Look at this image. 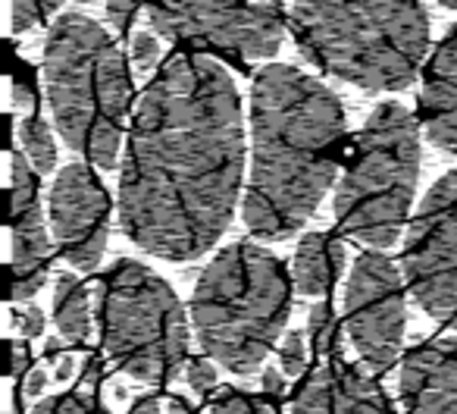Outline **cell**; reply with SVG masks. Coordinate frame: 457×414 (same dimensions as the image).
Segmentation results:
<instances>
[{
	"instance_id": "obj_1",
	"label": "cell",
	"mask_w": 457,
	"mask_h": 414,
	"mask_svg": "<svg viewBox=\"0 0 457 414\" xmlns=\"http://www.w3.org/2000/svg\"><path fill=\"white\" fill-rule=\"evenodd\" d=\"M242 182L236 79L207 54H176L135 101L116 204L122 232L154 258L195 261L228 230Z\"/></svg>"
},
{
	"instance_id": "obj_2",
	"label": "cell",
	"mask_w": 457,
	"mask_h": 414,
	"mask_svg": "<svg viewBox=\"0 0 457 414\" xmlns=\"http://www.w3.org/2000/svg\"><path fill=\"white\" fill-rule=\"evenodd\" d=\"M345 107L326 82L270 63L251 89V182L242 217L257 239H292L338 185Z\"/></svg>"
},
{
	"instance_id": "obj_3",
	"label": "cell",
	"mask_w": 457,
	"mask_h": 414,
	"mask_svg": "<svg viewBox=\"0 0 457 414\" xmlns=\"http://www.w3.org/2000/svg\"><path fill=\"white\" fill-rule=\"evenodd\" d=\"M288 32L307 63L363 91H404L429 51V13L401 0H301Z\"/></svg>"
},
{
	"instance_id": "obj_4",
	"label": "cell",
	"mask_w": 457,
	"mask_h": 414,
	"mask_svg": "<svg viewBox=\"0 0 457 414\" xmlns=\"http://www.w3.org/2000/svg\"><path fill=\"white\" fill-rule=\"evenodd\" d=\"M41 72L54 126L66 145L101 170H116L135 91L110 32L85 13H60L47 32Z\"/></svg>"
},
{
	"instance_id": "obj_5",
	"label": "cell",
	"mask_w": 457,
	"mask_h": 414,
	"mask_svg": "<svg viewBox=\"0 0 457 414\" xmlns=\"http://www.w3.org/2000/svg\"><path fill=\"white\" fill-rule=\"evenodd\" d=\"M292 274L254 242L222 249L191 292L188 317L207 358L232 374H254L292 314Z\"/></svg>"
},
{
	"instance_id": "obj_6",
	"label": "cell",
	"mask_w": 457,
	"mask_h": 414,
	"mask_svg": "<svg viewBox=\"0 0 457 414\" xmlns=\"http://www.w3.org/2000/svg\"><path fill=\"white\" fill-rule=\"evenodd\" d=\"M420 120L398 101L370 114L351 145L332 211L345 236L370 251L392 249L411 224L420 179Z\"/></svg>"
},
{
	"instance_id": "obj_7",
	"label": "cell",
	"mask_w": 457,
	"mask_h": 414,
	"mask_svg": "<svg viewBox=\"0 0 457 414\" xmlns=\"http://www.w3.org/2000/svg\"><path fill=\"white\" fill-rule=\"evenodd\" d=\"M101 342L116 370L166 383L188 364V314L172 286L141 261L122 258L95 289Z\"/></svg>"
},
{
	"instance_id": "obj_8",
	"label": "cell",
	"mask_w": 457,
	"mask_h": 414,
	"mask_svg": "<svg viewBox=\"0 0 457 414\" xmlns=\"http://www.w3.org/2000/svg\"><path fill=\"white\" fill-rule=\"evenodd\" d=\"M145 16L170 45L188 47L191 54H226L238 63L276 57L288 32L282 4H151Z\"/></svg>"
},
{
	"instance_id": "obj_9",
	"label": "cell",
	"mask_w": 457,
	"mask_h": 414,
	"mask_svg": "<svg viewBox=\"0 0 457 414\" xmlns=\"http://www.w3.org/2000/svg\"><path fill=\"white\" fill-rule=\"evenodd\" d=\"M404 283L432 320L457 333V170L438 176L407 224Z\"/></svg>"
},
{
	"instance_id": "obj_10",
	"label": "cell",
	"mask_w": 457,
	"mask_h": 414,
	"mask_svg": "<svg viewBox=\"0 0 457 414\" xmlns=\"http://www.w3.org/2000/svg\"><path fill=\"white\" fill-rule=\"evenodd\" d=\"M407 295L398 267L379 251L357 255L345 283V330L373 374H386L401 355Z\"/></svg>"
},
{
	"instance_id": "obj_11",
	"label": "cell",
	"mask_w": 457,
	"mask_h": 414,
	"mask_svg": "<svg viewBox=\"0 0 457 414\" xmlns=\"http://www.w3.org/2000/svg\"><path fill=\"white\" fill-rule=\"evenodd\" d=\"M110 195L97 182L95 170L82 160L63 166L51 185L47 217L51 236L66 264L76 270H95L110 239Z\"/></svg>"
},
{
	"instance_id": "obj_12",
	"label": "cell",
	"mask_w": 457,
	"mask_h": 414,
	"mask_svg": "<svg viewBox=\"0 0 457 414\" xmlns=\"http://www.w3.org/2000/svg\"><path fill=\"white\" fill-rule=\"evenodd\" d=\"M292 414H398L386 389L345 361H323L307 370L292 401Z\"/></svg>"
},
{
	"instance_id": "obj_13",
	"label": "cell",
	"mask_w": 457,
	"mask_h": 414,
	"mask_svg": "<svg viewBox=\"0 0 457 414\" xmlns=\"http://www.w3.org/2000/svg\"><path fill=\"white\" fill-rule=\"evenodd\" d=\"M404 414H457V336L407 351L398 374Z\"/></svg>"
},
{
	"instance_id": "obj_14",
	"label": "cell",
	"mask_w": 457,
	"mask_h": 414,
	"mask_svg": "<svg viewBox=\"0 0 457 414\" xmlns=\"http://www.w3.org/2000/svg\"><path fill=\"white\" fill-rule=\"evenodd\" d=\"M420 129L438 151L457 157V26L432 51L423 70Z\"/></svg>"
},
{
	"instance_id": "obj_15",
	"label": "cell",
	"mask_w": 457,
	"mask_h": 414,
	"mask_svg": "<svg viewBox=\"0 0 457 414\" xmlns=\"http://www.w3.org/2000/svg\"><path fill=\"white\" fill-rule=\"evenodd\" d=\"M10 242H13L10 301H29L45 289L47 267H51V236H47L41 204L26 207L20 214H10Z\"/></svg>"
},
{
	"instance_id": "obj_16",
	"label": "cell",
	"mask_w": 457,
	"mask_h": 414,
	"mask_svg": "<svg viewBox=\"0 0 457 414\" xmlns=\"http://www.w3.org/2000/svg\"><path fill=\"white\" fill-rule=\"evenodd\" d=\"M348 249L329 232H307L292 258V283L301 295H326L342 280Z\"/></svg>"
},
{
	"instance_id": "obj_17",
	"label": "cell",
	"mask_w": 457,
	"mask_h": 414,
	"mask_svg": "<svg viewBox=\"0 0 457 414\" xmlns=\"http://www.w3.org/2000/svg\"><path fill=\"white\" fill-rule=\"evenodd\" d=\"M54 324H57L60 339H66L70 345H85L95 333L88 289L72 274H60L54 283Z\"/></svg>"
},
{
	"instance_id": "obj_18",
	"label": "cell",
	"mask_w": 457,
	"mask_h": 414,
	"mask_svg": "<svg viewBox=\"0 0 457 414\" xmlns=\"http://www.w3.org/2000/svg\"><path fill=\"white\" fill-rule=\"evenodd\" d=\"M20 141L22 154L29 157V164L47 176V173L57 166V141H54V129L47 126L41 116H26L20 123Z\"/></svg>"
},
{
	"instance_id": "obj_19",
	"label": "cell",
	"mask_w": 457,
	"mask_h": 414,
	"mask_svg": "<svg viewBox=\"0 0 457 414\" xmlns=\"http://www.w3.org/2000/svg\"><path fill=\"white\" fill-rule=\"evenodd\" d=\"M307 336H311L313 355L326 358V361H336L338 349H342V333H338V317H336V311H332L329 301H320V305L311 308Z\"/></svg>"
},
{
	"instance_id": "obj_20",
	"label": "cell",
	"mask_w": 457,
	"mask_h": 414,
	"mask_svg": "<svg viewBox=\"0 0 457 414\" xmlns=\"http://www.w3.org/2000/svg\"><path fill=\"white\" fill-rule=\"evenodd\" d=\"M41 173L29 164L26 154L13 151L10 154V214H20L26 207H35L38 204V182Z\"/></svg>"
},
{
	"instance_id": "obj_21",
	"label": "cell",
	"mask_w": 457,
	"mask_h": 414,
	"mask_svg": "<svg viewBox=\"0 0 457 414\" xmlns=\"http://www.w3.org/2000/svg\"><path fill=\"white\" fill-rule=\"evenodd\" d=\"M210 414H279L273 399L245 389H220L210 401Z\"/></svg>"
},
{
	"instance_id": "obj_22",
	"label": "cell",
	"mask_w": 457,
	"mask_h": 414,
	"mask_svg": "<svg viewBox=\"0 0 457 414\" xmlns=\"http://www.w3.org/2000/svg\"><path fill=\"white\" fill-rule=\"evenodd\" d=\"M60 4H38V0H16L10 4V26L16 35H26L32 29L51 22V16L57 13Z\"/></svg>"
},
{
	"instance_id": "obj_23",
	"label": "cell",
	"mask_w": 457,
	"mask_h": 414,
	"mask_svg": "<svg viewBox=\"0 0 457 414\" xmlns=\"http://www.w3.org/2000/svg\"><path fill=\"white\" fill-rule=\"evenodd\" d=\"M32 414H110L91 393H66L57 399H47Z\"/></svg>"
},
{
	"instance_id": "obj_24",
	"label": "cell",
	"mask_w": 457,
	"mask_h": 414,
	"mask_svg": "<svg viewBox=\"0 0 457 414\" xmlns=\"http://www.w3.org/2000/svg\"><path fill=\"white\" fill-rule=\"evenodd\" d=\"M129 54H132V63L141 76H147L151 70L163 66L160 63V60H163V45H160V38L151 32V29H145V32H132V38H129Z\"/></svg>"
},
{
	"instance_id": "obj_25",
	"label": "cell",
	"mask_w": 457,
	"mask_h": 414,
	"mask_svg": "<svg viewBox=\"0 0 457 414\" xmlns=\"http://www.w3.org/2000/svg\"><path fill=\"white\" fill-rule=\"evenodd\" d=\"M279 368L286 376H301L307 370V342L301 333H286V336H282Z\"/></svg>"
},
{
	"instance_id": "obj_26",
	"label": "cell",
	"mask_w": 457,
	"mask_h": 414,
	"mask_svg": "<svg viewBox=\"0 0 457 414\" xmlns=\"http://www.w3.org/2000/svg\"><path fill=\"white\" fill-rule=\"evenodd\" d=\"M185 380H188L191 393L201 395V399H207L210 393H216V383H220V376H216V368L210 358H188V364H185Z\"/></svg>"
},
{
	"instance_id": "obj_27",
	"label": "cell",
	"mask_w": 457,
	"mask_h": 414,
	"mask_svg": "<svg viewBox=\"0 0 457 414\" xmlns=\"http://www.w3.org/2000/svg\"><path fill=\"white\" fill-rule=\"evenodd\" d=\"M104 10H107V22L120 35L132 32L135 20L145 13V7H141V4H120V0H110V4H104Z\"/></svg>"
},
{
	"instance_id": "obj_28",
	"label": "cell",
	"mask_w": 457,
	"mask_h": 414,
	"mask_svg": "<svg viewBox=\"0 0 457 414\" xmlns=\"http://www.w3.org/2000/svg\"><path fill=\"white\" fill-rule=\"evenodd\" d=\"M13 324H16V330H20L26 339H38L41 333H45L47 317H45V311H41V308L26 305V308H20V311L13 314Z\"/></svg>"
},
{
	"instance_id": "obj_29",
	"label": "cell",
	"mask_w": 457,
	"mask_h": 414,
	"mask_svg": "<svg viewBox=\"0 0 457 414\" xmlns=\"http://www.w3.org/2000/svg\"><path fill=\"white\" fill-rule=\"evenodd\" d=\"M35 101H38V95H35V82H32V70H20L13 76V107L26 110V114H32L35 110Z\"/></svg>"
},
{
	"instance_id": "obj_30",
	"label": "cell",
	"mask_w": 457,
	"mask_h": 414,
	"mask_svg": "<svg viewBox=\"0 0 457 414\" xmlns=\"http://www.w3.org/2000/svg\"><path fill=\"white\" fill-rule=\"evenodd\" d=\"M29 364H32V351H29V345L20 342V339H7V368H4V374H7L10 380H16V376L26 374Z\"/></svg>"
},
{
	"instance_id": "obj_31",
	"label": "cell",
	"mask_w": 457,
	"mask_h": 414,
	"mask_svg": "<svg viewBox=\"0 0 457 414\" xmlns=\"http://www.w3.org/2000/svg\"><path fill=\"white\" fill-rule=\"evenodd\" d=\"M51 368H54V380H57V383H70V380H72V374H76V368H79L76 351L66 349L63 355H60L57 361L51 364Z\"/></svg>"
},
{
	"instance_id": "obj_32",
	"label": "cell",
	"mask_w": 457,
	"mask_h": 414,
	"mask_svg": "<svg viewBox=\"0 0 457 414\" xmlns=\"http://www.w3.org/2000/svg\"><path fill=\"white\" fill-rule=\"evenodd\" d=\"M263 395L267 399H279V395H286V374L276 368H270L267 374H263Z\"/></svg>"
},
{
	"instance_id": "obj_33",
	"label": "cell",
	"mask_w": 457,
	"mask_h": 414,
	"mask_svg": "<svg viewBox=\"0 0 457 414\" xmlns=\"http://www.w3.org/2000/svg\"><path fill=\"white\" fill-rule=\"evenodd\" d=\"M163 411H166V408L160 405V399L151 393V395H141V399L135 401L132 411H129V414H163Z\"/></svg>"
},
{
	"instance_id": "obj_34",
	"label": "cell",
	"mask_w": 457,
	"mask_h": 414,
	"mask_svg": "<svg viewBox=\"0 0 457 414\" xmlns=\"http://www.w3.org/2000/svg\"><path fill=\"white\" fill-rule=\"evenodd\" d=\"M45 386H47V374H45V370H29L26 386H22V393H26V395H38Z\"/></svg>"
},
{
	"instance_id": "obj_35",
	"label": "cell",
	"mask_w": 457,
	"mask_h": 414,
	"mask_svg": "<svg viewBox=\"0 0 457 414\" xmlns=\"http://www.w3.org/2000/svg\"><path fill=\"white\" fill-rule=\"evenodd\" d=\"M166 414H197V408L188 399H182V395H170L166 399Z\"/></svg>"
},
{
	"instance_id": "obj_36",
	"label": "cell",
	"mask_w": 457,
	"mask_h": 414,
	"mask_svg": "<svg viewBox=\"0 0 457 414\" xmlns=\"http://www.w3.org/2000/svg\"><path fill=\"white\" fill-rule=\"evenodd\" d=\"M63 342H66V339H51V342L45 345V361H47V364H54L60 355H63V351H66V345H63Z\"/></svg>"
}]
</instances>
